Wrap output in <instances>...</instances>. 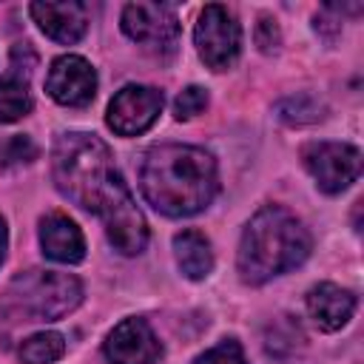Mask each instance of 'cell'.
Returning a JSON list of instances; mask_svg holds the SVG:
<instances>
[{
	"instance_id": "cell-1",
	"label": "cell",
	"mask_w": 364,
	"mask_h": 364,
	"mask_svg": "<svg viewBox=\"0 0 364 364\" xmlns=\"http://www.w3.org/2000/svg\"><path fill=\"white\" fill-rule=\"evenodd\" d=\"M51 171L57 191L85 210H94L111 245L125 253H142L148 245V225L122 182L114 156L94 134H60L51 151Z\"/></svg>"
},
{
	"instance_id": "cell-2",
	"label": "cell",
	"mask_w": 364,
	"mask_h": 364,
	"mask_svg": "<svg viewBox=\"0 0 364 364\" xmlns=\"http://www.w3.org/2000/svg\"><path fill=\"white\" fill-rule=\"evenodd\" d=\"M139 188L165 216H191L208 208L219 191L216 162L196 145H154L139 168Z\"/></svg>"
},
{
	"instance_id": "cell-3",
	"label": "cell",
	"mask_w": 364,
	"mask_h": 364,
	"mask_svg": "<svg viewBox=\"0 0 364 364\" xmlns=\"http://www.w3.org/2000/svg\"><path fill=\"white\" fill-rule=\"evenodd\" d=\"M310 253L307 228L284 208H262L245 228L239 242V276L247 284H264L267 279L293 270Z\"/></svg>"
},
{
	"instance_id": "cell-4",
	"label": "cell",
	"mask_w": 364,
	"mask_h": 364,
	"mask_svg": "<svg viewBox=\"0 0 364 364\" xmlns=\"http://www.w3.org/2000/svg\"><path fill=\"white\" fill-rule=\"evenodd\" d=\"M82 299V287L74 276L57 270L17 273L3 299V310L23 321H54L71 313Z\"/></svg>"
},
{
	"instance_id": "cell-5",
	"label": "cell",
	"mask_w": 364,
	"mask_h": 364,
	"mask_svg": "<svg viewBox=\"0 0 364 364\" xmlns=\"http://www.w3.org/2000/svg\"><path fill=\"white\" fill-rule=\"evenodd\" d=\"M193 43H196V51H199V57L205 60L208 68L225 71L239 57L242 31H239V23L233 20V14L225 6L210 3V6L202 9V14L196 20Z\"/></svg>"
},
{
	"instance_id": "cell-6",
	"label": "cell",
	"mask_w": 364,
	"mask_h": 364,
	"mask_svg": "<svg viewBox=\"0 0 364 364\" xmlns=\"http://www.w3.org/2000/svg\"><path fill=\"white\" fill-rule=\"evenodd\" d=\"M122 31L159 57L173 54L179 43V20L165 3H128L122 11Z\"/></svg>"
},
{
	"instance_id": "cell-7",
	"label": "cell",
	"mask_w": 364,
	"mask_h": 364,
	"mask_svg": "<svg viewBox=\"0 0 364 364\" xmlns=\"http://www.w3.org/2000/svg\"><path fill=\"white\" fill-rule=\"evenodd\" d=\"M301 162L324 193H341L361 173V154L347 142H307Z\"/></svg>"
},
{
	"instance_id": "cell-8",
	"label": "cell",
	"mask_w": 364,
	"mask_h": 364,
	"mask_svg": "<svg viewBox=\"0 0 364 364\" xmlns=\"http://www.w3.org/2000/svg\"><path fill=\"white\" fill-rule=\"evenodd\" d=\"M162 111V91L151 85H125L108 105V128L119 136H136L148 131Z\"/></svg>"
},
{
	"instance_id": "cell-9",
	"label": "cell",
	"mask_w": 364,
	"mask_h": 364,
	"mask_svg": "<svg viewBox=\"0 0 364 364\" xmlns=\"http://www.w3.org/2000/svg\"><path fill=\"white\" fill-rule=\"evenodd\" d=\"M46 91L54 102L60 105H88L97 94V74L88 60L77 54H63L51 63L48 77H46Z\"/></svg>"
},
{
	"instance_id": "cell-10",
	"label": "cell",
	"mask_w": 364,
	"mask_h": 364,
	"mask_svg": "<svg viewBox=\"0 0 364 364\" xmlns=\"http://www.w3.org/2000/svg\"><path fill=\"white\" fill-rule=\"evenodd\" d=\"M162 347L145 318L119 321L105 338V358L111 364H154Z\"/></svg>"
},
{
	"instance_id": "cell-11",
	"label": "cell",
	"mask_w": 364,
	"mask_h": 364,
	"mask_svg": "<svg viewBox=\"0 0 364 364\" xmlns=\"http://www.w3.org/2000/svg\"><path fill=\"white\" fill-rule=\"evenodd\" d=\"M40 31L57 43H77L88 28V9L77 0L63 3H31L28 6Z\"/></svg>"
},
{
	"instance_id": "cell-12",
	"label": "cell",
	"mask_w": 364,
	"mask_h": 364,
	"mask_svg": "<svg viewBox=\"0 0 364 364\" xmlns=\"http://www.w3.org/2000/svg\"><path fill=\"white\" fill-rule=\"evenodd\" d=\"M353 310H355V296L333 282H321L307 293V313L318 330L333 333V330L344 327L350 321Z\"/></svg>"
},
{
	"instance_id": "cell-13",
	"label": "cell",
	"mask_w": 364,
	"mask_h": 364,
	"mask_svg": "<svg viewBox=\"0 0 364 364\" xmlns=\"http://www.w3.org/2000/svg\"><path fill=\"white\" fill-rule=\"evenodd\" d=\"M40 245L48 259L63 262V264H77L85 256L82 230L63 213H48L40 222Z\"/></svg>"
},
{
	"instance_id": "cell-14",
	"label": "cell",
	"mask_w": 364,
	"mask_h": 364,
	"mask_svg": "<svg viewBox=\"0 0 364 364\" xmlns=\"http://www.w3.org/2000/svg\"><path fill=\"white\" fill-rule=\"evenodd\" d=\"M173 253H176V264L179 270L199 282L213 270V250L210 242L199 233V230H182L173 236Z\"/></svg>"
},
{
	"instance_id": "cell-15",
	"label": "cell",
	"mask_w": 364,
	"mask_h": 364,
	"mask_svg": "<svg viewBox=\"0 0 364 364\" xmlns=\"http://www.w3.org/2000/svg\"><path fill=\"white\" fill-rule=\"evenodd\" d=\"M31 91L28 80L20 74H6L0 80V122H14L31 111Z\"/></svg>"
},
{
	"instance_id": "cell-16",
	"label": "cell",
	"mask_w": 364,
	"mask_h": 364,
	"mask_svg": "<svg viewBox=\"0 0 364 364\" xmlns=\"http://www.w3.org/2000/svg\"><path fill=\"white\" fill-rule=\"evenodd\" d=\"M65 353V338L54 330L34 333L20 344V361L23 364H51Z\"/></svg>"
},
{
	"instance_id": "cell-17",
	"label": "cell",
	"mask_w": 364,
	"mask_h": 364,
	"mask_svg": "<svg viewBox=\"0 0 364 364\" xmlns=\"http://www.w3.org/2000/svg\"><path fill=\"white\" fill-rule=\"evenodd\" d=\"M318 111H321V105L316 100H310V97H287L284 102H279V117L284 122H296V125L318 119L321 117Z\"/></svg>"
},
{
	"instance_id": "cell-18",
	"label": "cell",
	"mask_w": 364,
	"mask_h": 364,
	"mask_svg": "<svg viewBox=\"0 0 364 364\" xmlns=\"http://www.w3.org/2000/svg\"><path fill=\"white\" fill-rule=\"evenodd\" d=\"M205 105H208V94H205V88H199V85H188V88L176 97V102H173V117H176V119H191V117L202 114Z\"/></svg>"
},
{
	"instance_id": "cell-19",
	"label": "cell",
	"mask_w": 364,
	"mask_h": 364,
	"mask_svg": "<svg viewBox=\"0 0 364 364\" xmlns=\"http://www.w3.org/2000/svg\"><path fill=\"white\" fill-rule=\"evenodd\" d=\"M34 156H37V148H34V142H31L28 136H23V134H14L11 139H6V142L0 145V159H3V165L31 162Z\"/></svg>"
},
{
	"instance_id": "cell-20",
	"label": "cell",
	"mask_w": 364,
	"mask_h": 364,
	"mask_svg": "<svg viewBox=\"0 0 364 364\" xmlns=\"http://www.w3.org/2000/svg\"><path fill=\"white\" fill-rule=\"evenodd\" d=\"M193 364H247V361L236 341H222V344L205 350L202 355H196Z\"/></svg>"
},
{
	"instance_id": "cell-21",
	"label": "cell",
	"mask_w": 364,
	"mask_h": 364,
	"mask_svg": "<svg viewBox=\"0 0 364 364\" xmlns=\"http://www.w3.org/2000/svg\"><path fill=\"white\" fill-rule=\"evenodd\" d=\"M256 46L262 51H276L279 48V28H276V20L270 17H262L259 26H256Z\"/></svg>"
},
{
	"instance_id": "cell-22",
	"label": "cell",
	"mask_w": 364,
	"mask_h": 364,
	"mask_svg": "<svg viewBox=\"0 0 364 364\" xmlns=\"http://www.w3.org/2000/svg\"><path fill=\"white\" fill-rule=\"evenodd\" d=\"M6 245H9V233H6V222L0 219V262L6 256Z\"/></svg>"
}]
</instances>
